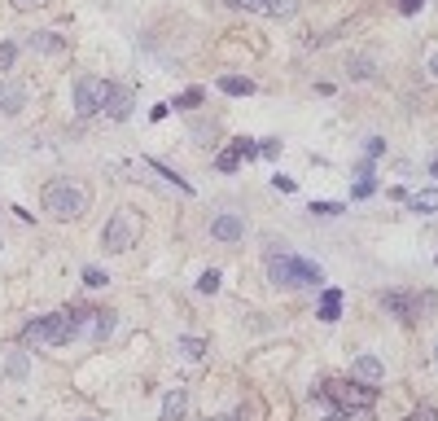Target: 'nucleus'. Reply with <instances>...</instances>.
<instances>
[{
  "mask_svg": "<svg viewBox=\"0 0 438 421\" xmlns=\"http://www.w3.org/2000/svg\"><path fill=\"white\" fill-rule=\"evenodd\" d=\"M268 277L272 285H285V290H302V285H324V268L312 264V259H298V255H268Z\"/></svg>",
  "mask_w": 438,
  "mask_h": 421,
  "instance_id": "1",
  "label": "nucleus"
},
{
  "mask_svg": "<svg viewBox=\"0 0 438 421\" xmlns=\"http://www.w3.org/2000/svg\"><path fill=\"white\" fill-rule=\"evenodd\" d=\"M312 399L329 404L333 413H351V417H355V413L372 408V399H377V386H368V382H324Z\"/></svg>",
  "mask_w": 438,
  "mask_h": 421,
  "instance_id": "2",
  "label": "nucleus"
},
{
  "mask_svg": "<svg viewBox=\"0 0 438 421\" xmlns=\"http://www.w3.org/2000/svg\"><path fill=\"white\" fill-rule=\"evenodd\" d=\"M44 210L53 220H79L88 210V193L71 180H48L44 185Z\"/></svg>",
  "mask_w": 438,
  "mask_h": 421,
  "instance_id": "3",
  "label": "nucleus"
},
{
  "mask_svg": "<svg viewBox=\"0 0 438 421\" xmlns=\"http://www.w3.org/2000/svg\"><path fill=\"white\" fill-rule=\"evenodd\" d=\"M136 237H140V220H136V210H115V215L105 220V229H101V246L110 255H123V250H132L136 246Z\"/></svg>",
  "mask_w": 438,
  "mask_h": 421,
  "instance_id": "4",
  "label": "nucleus"
},
{
  "mask_svg": "<svg viewBox=\"0 0 438 421\" xmlns=\"http://www.w3.org/2000/svg\"><path fill=\"white\" fill-rule=\"evenodd\" d=\"M105 97H110V79H101V75H79L75 79V115L79 119H92L96 110H105Z\"/></svg>",
  "mask_w": 438,
  "mask_h": 421,
  "instance_id": "5",
  "label": "nucleus"
},
{
  "mask_svg": "<svg viewBox=\"0 0 438 421\" xmlns=\"http://www.w3.org/2000/svg\"><path fill=\"white\" fill-rule=\"evenodd\" d=\"M210 237H215L219 246H237V241H246V215H237V210H219V215L210 220Z\"/></svg>",
  "mask_w": 438,
  "mask_h": 421,
  "instance_id": "6",
  "label": "nucleus"
},
{
  "mask_svg": "<svg viewBox=\"0 0 438 421\" xmlns=\"http://www.w3.org/2000/svg\"><path fill=\"white\" fill-rule=\"evenodd\" d=\"M381 307L390 316H399V320H416L421 316V294H412V290H386Z\"/></svg>",
  "mask_w": 438,
  "mask_h": 421,
  "instance_id": "7",
  "label": "nucleus"
},
{
  "mask_svg": "<svg viewBox=\"0 0 438 421\" xmlns=\"http://www.w3.org/2000/svg\"><path fill=\"white\" fill-rule=\"evenodd\" d=\"M27 48L31 53H66V36H57V31H36V36H27Z\"/></svg>",
  "mask_w": 438,
  "mask_h": 421,
  "instance_id": "8",
  "label": "nucleus"
},
{
  "mask_svg": "<svg viewBox=\"0 0 438 421\" xmlns=\"http://www.w3.org/2000/svg\"><path fill=\"white\" fill-rule=\"evenodd\" d=\"M105 110H110V119H132V92L119 88V84H110V97H105Z\"/></svg>",
  "mask_w": 438,
  "mask_h": 421,
  "instance_id": "9",
  "label": "nucleus"
},
{
  "mask_svg": "<svg viewBox=\"0 0 438 421\" xmlns=\"http://www.w3.org/2000/svg\"><path fill=\"white\" fill-rule=\"evenodd\" d=\"M351 373L360 378V382H368V386H377V382L386 378V369H381V360H377V355H360V360L351 364Z\"/></svg>",
  "mask_w": 438,
  "mask_h": 421,
  "instance_id": "10",
  "label": "nucleus"
},
{
  "mask_svg": "<svg viewBox=\"0 0 438 421\" xmlns=\"http://www.w3.org/2000/svg\"><path fill=\"white\" fill-rule=\"evenodd\" d=\"M22 106H27V88L22 84H5V88H0V110H5L9 119H18Z\"/></svg>",
  "mask_w": 438,
  "mask_h": 421,
  "instance_id": "11",
  "label": "nucleus"
},
{
  "mask_svg": "<svg viewBox=\"0 0 438 421\" xmlns=\"http://www.w3.org/2000/svg\"><path fill=\"white\" fill-rule=\"evenodd\" d=\"M189 408V395H184V386H175V391H167V399H162V417L158 421H180Z\"/></svg>",
  "mask_w": 438,
  "mask_h": 421,
  "instance_id": "12",
  "label": "nucleus"
},
{
  "mask_svg": "<svg viewBox=\"0 0 438 421\" xmlns=\"http://www.w3.org/2000/svg\"><path fill=\"white\" fill-rule=\"evenodd\" d=\"M316 316L324 320V325H333V320L342 316V290H324V294H320V307H316Z\"/></svg>",
  "mask_w": 438,
  "mask_h": 421,
  "instance_id": "13",
  "label": "nucleus"
},
{
  "mask_svg": "<svg viewBox=\"0 0 438 421\" xmlns=\"http://www.w3.org/2000/svg\"><path fill=\"white\" fill-rule=\"evenodd\" d=\"M219 92H228V97H250V92H254V79H246V75H219Z\"/></svg>",
  "mask_w": 438,
  "mask_h": 421,
  "instance_id": "14",
  "label": "nucleus"
},
{
  "mask_svg": "<svg viewBox=\"0 0 438 421\" xmlns=\"http://www.w3.org/2000/svg\"><path fill=\"white\" fill-rule=\"evenodd\" d=\"M408 210H416V215H434V210H438V189L408 193Z\"/></svg>",
  "mask_w": 438,
  "mask_h": 421,
  "instance_id": "15",
  "label": "nucleus"
},
{
  "mask_svg": "<svg viewBox=\"0 0 438 421\" xmlns=\"http://www.w3.org/2000/svg\"><path fill=\"white\" fill-rule=\"evenodd\" d=\"M115 325H119L115 312H92V343H105V338L115 334Z\"/></svg>",
  "mask_w": 438,
  "mask_h": 421,
  "instance_id": "16",
  "label": "nucleus"
},
{
  "mask_svg": "<svg viewBox=\"0 0 438 421\" xmlns=\"http://www.w3.org/2000/svg\"><path fill=\"white\" fill-rule=\"evenodd\" d=\"M215 167H219V171H237V167H241V141H233L228 150L215 158Z\"/></svg>",
  "mask_w": 438,
  "mask_h": 421,
  "instance_id": "17",
  "label": "nucleus"
},
{
  "mask_svg": "<svg viewBox=\"0 0 438 421\" xmlns=\"http://www.w3.org/2000/svg\"><path fill=\"white\" fill-rule=\"evenodd\" d=\"M175 351H180L184 360H202V355H206V343H202V338H180V343H175Z\"/></svg>",
  "mask_w": 438,
  "mask_h": 421,
  "instance_id": "18",
  "label": "nucleus"
},
{
  "mask_svg": "<svg viewBox=\"0 0 438 421\" xmlns=\"http://www.w3.org/2000/svg\"><path fill=\"white\" fill-rule=\"evenodd\" d=\"M298 0H268V18H294Z\"/></svg>",
  "mask_w": 438,
  "mask_h": 421,
  "instance_id": "19",
  "label": "nucleus"
},
{
  "mask_svg": "<svg viewBox=\"0 0 438 421\" xmlns=\"http://www.w3.org/2000/svg\"><path fill=\"white\" fill-rule=\"evenodd\" d=\"M372 193H377V176H360V180H355V189H351V198L364 202V198H372Z\"/></svg>",
  "mask_w": 438,
  "mask_h": 421,
  "instance_id": "20",
  "label": "nucleus"
},
{
  "mask_svg": "<svg viewBox=\"0 0 438 421\" xmlns=\"http://www.w3.org/2000/svg\"><path fill=\"white\" fill-rule=\"evenodd\" d=\"M307 210H312V215H320V220H333V215H342V202H312V206H307Z\"/></svg>",
  "mask_w": 438,
  "mask_h": 421,
  "instance_id": "21",
  "label": "nucleus"
},
{
  "mask_svg": "<svg viewBox=\"0 0 438 421\" xmlns=\"http://www.w3.org/2000/svg\"><path fill=\"white\" fill-rule=\"evenodd\" d=\"M27 369H31V364H27V351H13L9 364H5V373H9V378H27Z\"/></svg>",
  "mask_w": 438,
  "mask_h": 421,
  "instance_id": "22",
  "label": "nucleus"
},
{
  "mask_svg": "<svg viewBox=\"0 0 438 421\" xmlns=\"http://www.w3.org/2000/svg\"><path fill=\"white\" fill-rule=\"evenodd\" d=\"M202 97H206L202 88H189V92H180V97H175L171 106H175V110H193V106H202Z\"/></svg>",
  "mask_w": 438,
  "mask_h": 421,
  "instance_id": "23",
  "label": "nucleus"
},
{
  "mask_svg": "<svg viewBox=\"0 0 438 421\" xmlns=\"http://www.w3.org/2000/svg\"><path fill=\"white\" fill-rule=\"evenodd\" d=\"M13 62H18V44L5 40V44H0V71H13Z\"/></svg>",
  "mask_w": 438,
  "mask_h": 421,
  "instance_id": "24",
  "label": "nucleus"
},
{
  "mask_svg": "<svg viewBox=\"0 0 438 421\" xmlns=\"http://www.w3.org/2000/svg\"><path fill=\"white\" fill-rule=\"evenodd\" d=\"M84 285H88V290L110 285V272H101V268H84Z\"/></svg>",
  "mask_w": 438,
  "mask_h": 421,
  "instance_id": "25",
  "label": "nucleus"
},
{
  "mask_svg": "<svg viewBox=\"0 0 438 421\" xmlns=\"http://www.w3.org/2000/svg\"><path fill=\"white\" fill-rule=\"evenodd\" d=\"M198 290H202V294H215V290H219V272H215V268H206L202 277H198Z\"/></svg>",
  "mask_w": 438,
  "mask_h": 421,
  "instance_id": "26",
  "label": "nucleus"
},
{
  "mask_svg": "<svg viewBox=\"0 0 438 421\" xmlns=\"http://www.w3.org/2000/svg\"><path fill=\"white\" fill-rule=\"evenodd\" d=\"M149 167H154V171H158V176H167V180H171V185H180V189H184V193H193V185H189V180H184V176H175V171H171V167H162V163H149Z\"/></svg>",
  "mask_w": 438,
  "mask_h": 421,
  "instance_id": "27",
  "label": "nucleus"
},
{
  "mask_svg": "<svg viewBox=\"0 0 438 421\" xmlns=\"http://www.w3.org/2000/svg\"><path fill=\"white\" fill-rule=\"evenodd\" d=\"M351 79H372V62L368 57H355L351 62Z\"/></svg>",
  "mask_w": 438,
  "mask_h": 421,
  "instance_id": "28",
  "label": "nucleus"
},
{
  "mask_svg": "<svg viewBox=\"0 0 438 421\" xmlns=\"http://www.w3.org/2000/svg\"><path fill=\"white\" fill-rule=\"evenodd\" d=\"M364 154H368V158H381V154H386V141H381V136H368V141H364Z\"/></svg>",
  "mask_w": 438,
  "mask_h": 421,
  "instance_id": "29",
  "label": "nucleus"
},
{
  "mask_svg": "<svg viewBox=\"0 0 438 421\" xmlns=\"http://www.w3.org/2000/svg\"><path fill=\"white\" fill-rule=\"evenodd\" d=\"M408 421H438V408H434V404H421V408H416Z\"/></svg>",
  "mask_w": 438,
  "mask_h": 421,
  "instance_id": "30",
  "label": "nucleus"
},
{
  "mask_svg": "<svg viewBox=\"0 0 438 421\" xmlns=\"http://www.w3.org/2000/svg\"><path fill=\"white\" fill-rule=\"evenodd\" d=\"M258 154H263V158H281V141H277V136H268L263 145H258Z\"/></svg>",
  "mask_w": 438,
  "mask_h": 421,
  "instance_id": "31",
  "label": "nucleus"
},
{
  "mask_svg": "<svg viewBox=\"0 0 438 421\" xmlns=\"http://www.w3.org/2000/svg\"><path fill=\"white\" fill-rule=\"evenodd\" d=\"M421 5H425V0H399V13H403V18H412V13H421Z\"/></svg>",
  "mask_w": 438,
  "mask_h": 421,
  "instance_id": "32",
  "label": "nucleus"
},
{
  "mask_svg": "<svg viewBox=\"0 0 438 421\" xmlns=\"http://www.w3.org/2000/svg\"><path fill=\"white\" fill-rule=\"evenodd\" d=\"M272 189H281V193H294L298 185H294V180H289V176H272Z\"/></svg>",
  "mask_w": 438,
  "mask_h": 421,
  "instance_id": "33",
  "label": "nucleus"
},
{
  "mask_svg": "<svg viewBox=\"0 0 438 421\" xmlns=\"http://www.w3.org/2000/svg\"><path fill=\"white\" fill-rule=\"evenodd\" d=\"M250 158H258V145L254 141H241V163H250Z\"/></svg>",
  "mask_w": 438,
  "mask_h": 421,
  "instance_id": "34",
  "label": "nucleus"
},
{
  "mask_svg": "<svg viewBox=\"0 0 438 421\" xmlns=\"http://www.w3.org/2000/svg\"><path fill=\"white\" fill-rule=\"evenodd\" d=\"M9 5H13V9H18V13H27V9H40V5H44V0H9Z\"/></svg>",
  "mask_w": 438,
  "mask_h": 421,
  "instance_id": "35",
  "label": "nucleus"
},
{
  "mask_svg": "<svg viewBox=\"0 0 438 421\" xmlns=\"http://www.w3.org/2000/svg\"><path fill=\"white\" fill-rule=\"evenodd\" d=\"M425 71H430V75L438 79V53H430V62H425Z\"/></svg>",
  "mask_w": 438,
  "mask_h": 421,
  "instance_id": "36",
  "label": "nucleus"
},
{
  "mask_svg": "<svg viewBox=\"0 0 438 421\" xmlns=\"http://www.w3.org/2000/svg\"><path fill=\"white\" fill-rule=\"evenodd\" d=\"M324 421H351V413H329Z\"/></svg>",
  "mask_w": 438,
  "mask_h": 421,
  "instance_id": "37",
  "label": "nucleus"
},
{
  "mask_svg": "<svg viewBox=\"0 0 438 421\" xmlns=\"http://www.w3.org/2000/svg\"><path fill=\"white\" fill-rule=\"evenodd\" d=\"M430 176H438V154H434V158H430Z\"/></svg>",
  "mask_w": 438,
  "mask_h": 421,
  "instance_id": "38",
  "label": "nucleus"
},
{
  "mask_svg": "<svg viewBox=\"0 0 438 421\" xmlns=\"http://www.w3.org/2000/svg\"><path fill=\"white\" fill-rule=\"evenodd\" d=\"M210 421H241V417H210Z\"/></svg>",
  "mask_w": 438,
  "mask_h": 421,
  "instance_id": "39",
  "label": "nucleus"
},
{
  "mask_svg": "<svg viewBox=\"0 0 438 421\" xmlns=\"http://www.w3.org/2000/svg\"><path fill=\"white\" fill-rule=\"evenodd\" d=\"M434 364H438V347H434Z\"/></svg>",
  "mask_w": 438,
  "mask_h": 421,
  "instance_id": "40",
  "label": "nucleus"
},
{
  "mask_svg": "<svg viewBox=\"0 0 438 421\" xmlns=\"http://www.w3.org/2000/svg\"><path fill=\"white\" fill-rule=\"evenodd\" d=\"M434 264H438V255H434Z\"/></svg>",
  "mask_w": 438,
  "mask_h": 421,
  "instance_id": "41",
  "label": "nucleus"
}]
</instances>
